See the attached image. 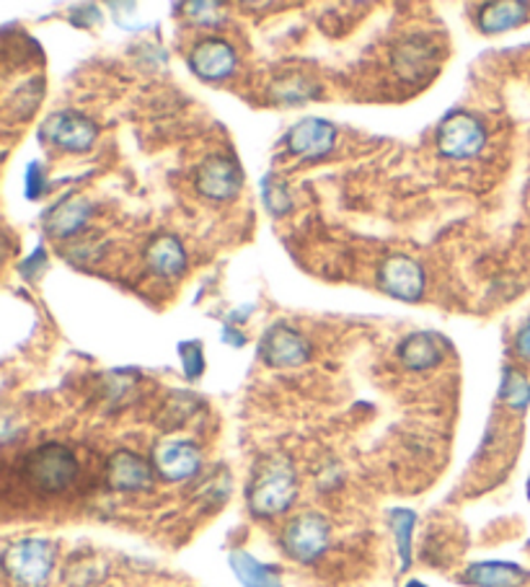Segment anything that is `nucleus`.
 Listing matches in <instances>:
<instances>
[{"label":"nucleus","mask_w":530,"mask_h":587,"mask_svg":"<svg viewBox=\"0 0 530 587\" xmlns=\"http://www.w3.org/2000/svg\"><path fill=\"white\" fill-rule=\"evenodd\" d=\"M21 474L26 484L42 494H60L73 486L78 476V458L68 446L45 442L28 450L21 461Z\"/></svg>","instance_id":"nucleus-1"},{"label":"nucleus","mask_w":530,"mask_h":587,"mask_svg":"<svg viewBox=\"0 0 530 587\" xmlns=\"http://www.w3.org/2000/svg\"><path fill=\"white\" fill-rule=\"evenodd\" d=\"M298 497V476L288 461H267L262 469H256V474L249 484L246 499L249 510L256 518H277L285 510H290V505Z\"/></svg>","instance_id":"nucleus-2"},{"label":"nucleus","mask_w":530,"mask_h":587,"mask_svg":"<svg viewBox=\"0 0 530 587\" xmlns=\"http://www.w3.org/2000/svg\"><path fill=\"white\" fill-rule=\"evenodd\" d=\"M57 549L45 539H19L3 551V569L16 587H47Z\"/></svg>","instance_id":"nucleus-3"},{"label":"nucleus","mask_w":530,"mask_h":587,"mask_svg":"<svg viewBox=\"0 0 530 587\" xmlns=\"http://www.w3.org/2000/svg\"><path fill=\"white\" fill-rule=\"evenodd\" d=\"M279 543L292 562L311 564L319 556H324L329 543H332V522L321 513H300L283 528Z\"/></svg>","instance_id":"nucleus-4"},{"label":"nucleus","mask_w":530,"mask_h":587,"mask_svg":"<svg viewBox=\"0 0 530 587\" xmlns=\"http://www.w3.org/2000/svg\"><path fill=\"white\" fill-rule=\"evenodd\" d=\"M438 150L450 161L474 159L486 146V130L474 114L453 112L438 127Z\"/></svg>","instance_id":"nucleus-5"},{"label":"nucleus","mask_w":530,"mask_h":587,"mask_svg":"<svg viewBox=\"0 0 530 587\" xmlns=\"http://www.w3.org/2000/svg\"><path fill=\"white\" fill-rule=\"evenodd\" d=\"M39 138L66 153H85L99 138V125L81 112L66 110L42 122Z\"/></svg>","instance_id":"nucleus-6"},{"label":"nucleus","mask_w":530,"mask_h":587,"mask_svg":"<svg viewBox=\"0 0 530 587\" xmlns=\"http://www.w3.org/2000/svg\"><path fill=\"white\" fill-rule=\"evenodd\" d=\"M425 267L406 254L385 256L381 267H378V288L396 300L417 303L425 296Z\"/></svg>","instance_id":"nucleus-7"},{"label":"nucleus","mask_w":530,"mask_h":587,"mask_svg":"<svg viewBox=\"0 0 530 587\" xmlns=\"http://www.w3.org/2000/svg\"><path fill=\"white\" fill-rule=\"evenodd\" d=\"M260 355L272 368H298L311 357V345L288 321H277L262 334Z\"/></svg>","instance_id":"nucleus-8"},{"label":"nucleus","mask_w":530,"mask_h":587,"mask_svg":"<svg viewBox=\"0 0 530 587\" xmlns=\"http://www.w3.org/2000/svg\"><path fill=\"white\" fill-rule=\"evenodd\" d=\"M186 62H189V70L199 78V81L218 83L235 73V68H239V55H235L231 42L220 37H205L192 47Z\"/></svg>","instance_id":"nucleus-9"},{"label":"nucleus","mask_w":530,"mask_h":587,"mask_svg":"<svg viewBox=\"0 0 530 587\" xmlns=\"http://www.w3.org/2000/svg\"><path fill=\"white\" fill-rule=\"evenodd\" d=\"M241 166L231 156H212L195 174L197 195L212 199V203H228V199H233L241 192Z\"/></svg>","instance_id":"nucleus-10"},{"label":"nucleus","mask_w":530,"mask_h":587,"mask_svg":"<svg viewBox=\"0 0 530 587\" xmlns=\"http://www.w3.org/2000/svg\"><path fill=\"white\" fill-rule=\"evenodd\" d=\"M285 146L298 159L321 161L336 146V127L329 119L306 117L290 127L288 135H285Z\"/></svg>","instance_id":"nucleus-11"},{"label":"nucleus","mask_w":530,"mask_h":587,"mask_svg":"<svg viewBox=\"0 0 530 587\" xmlns=\"http://www.w3.org/2000/svg\"><path fill=\"white\" fill-rule=\"evenodd\" d=\"M153 469L166 482H186L203 469V453L189 440H163L153 448Z\"/></svg>","instance_id":"nucleus-12"},{"label":"nucleus","mask_w":530,"mask_h":587,"mask_svg":"<svg viewBox=\"0 0 530 587\" xmlns=\"http://www.w3.org/2000/svg\"><path fill=\"white\" fill-rule=\"evenodd\" d=\"M153 463L132 453V450H117L106 463V482L117 492H146L153 486Z\"/></svg>","instance_id":"nucleus-13"},{"label":"nucleus","mask_w":530,"mask_h":587,"mask_svg":"<svg viewBox=\"0 0 530 587\" xmlns=\"http://www.w3.org/2000/svg\"><path fill=\"white\" fill-rule=\"evenodd\" d=\"M530 21V3L526 0H497L476 9V26L482 34H503Z\"/></svg>","instance_id":"nucleus-14"},{"label":"nucleus","mask_w":530,"mask_h":587,"mask_svg":"<svg viewBox=\"0 0 530 587\" xmlns=\"http://www.w3.org/2000/svg\"><path fill=\"white\" fill-rule=\"evenodd\" d=\"M93 205L85 197H66L47 212L45 228L55 239H70V235L81 233L85 223L91 220Z\"/></svg>","instance_id":"nucleus-15"},{"label":"nucleus","mask_w":530,"mask_h":587,"mask_svg":"<svg viewBox=\"0 0 530 587\" xmlns=\"http://www.w3.org/2000/svg\"><path fill=\"white\" fill-rule=\"evenodd\" d=\"M146 264L159 277H178L186 269V249L176 235L161 233L146 246Z\"/></svg>","instance_id":"nucleus-16"},{"label":"nucleus","mask_w":530,"mask_h":587,"mask_svg":"<svg viewBox=\"0 0 530 587\" xmlns=\"http://www.w3.org/2000/svg\"><path fill=\"white\" fill-rule=\"evenodd\" d=\"M530 575L512 562H479L463 572V583L471 587H522Z\"/></svg>","instance_id":"nucleus-17"},{"label":"nucleus","mask_w":530,"mask_h":587,"mask_svg":"<svg viewBox=\"0 0 530 587\" xmlns=\"http://www.w3.org/2000/svg\"><path fill=\"white\" fill-rule=\"evenodd\" d=\"M399 360L404 368L422 373V370H429V368H435V365H440L442 347L429 332H414L401 339Z\"/></svg>","instance_id":"nucleus-18"},{"label":"nucleus","mask_w":530,"mask_h":587,"mask_svg":"<svg viewBox=\"0 0 530 587\" xmlns=\"http://www.w3.org/2000/svg\"><path fill=\"white\" fill-rule=\"evenodd\" d=\"M228 562H231L233 575L243 587H283L279 569L272 567V564L260 562L256 556L249 554V551H231Z\"/></svg>","instance_id":"nucleus-19"},{"label":"nucleus","mask_w":530,"mask_h":587,"mask_svg":"<svg viewBox=\"0 0 530 587\" xmlns=\"http://www.w3.org/2000/svg\"><path fill=\"white\" fill-rule=\"evenodd\" d=\"M433 45L425 39H406L401 42L396 55H393V62H396V70L401 78L412 81V78H419L422 73H427L429 66H433Z\"/></svg>","instance_id":"nucleus-20"},{"label":"nucleus","mask_w":530,"mask_h":587,"mask_svg":"<svg viewBox=\"0 0 530 587\" xmlns=\"http://www.w3.org/2000/svg\"><path fill=\"white\" fill-rule=\"evenodd\" d=\"M499 399L510 406L512 412H526L530 406V381L528 376L518 368L503 370V389H499Z\"/></svg>","instance_id":"nucleus-21"},{"label":"nucleus","mask_w":530,"mask_h":587,"mask_svg":"<svg viewBox=\"0 0 530 587\" xmlns=\"http://www.w3.org/2000/svg\"><path fill=\"white\" fill-rule=\"evenodd\" d=\"M414 522H417V515H414L412 510L399 507V510L391 513V531H393V539H396V546H399L401 569H410V562H412Z\"/></svg>","instance_id":"nucleus-22"},{"label":"nucleus","mask_w":530,"mask_h":587,"mask_svg":"<svg viewBox=\"0 0 530 587\" xmlns=\"http://www.w3.org/2000/svg\"><path fill=\"white\" fill-rule=\"evenodd\" d=\"M262 197H264V207L275 215V218H283L292 210L290 203V192L285 187V182L275 174H267L262 179Z\"/></svg>","instance_id":"nucleus-23"},{"label":"nucleus","mask_w":530,"mask_h":587,"mask_svg":"<svg viewBox=\"0 0 530 587\" xmlns=\"http://www.w3.org/2000/svg\"><path fill=\"white\" fill-rule=\"evenodd\" d=\"M178 357H182L184 376L189 378V381H197V378L205 373V353L199 342H182V345H178Z\"/></svg>","instance_id":"nucleus-24"},{"label":"nucleus","mask_w":530,"mask_h":587,"mask_svg":"<svg viewBox=\"0 0 530 587\" xmlns=\"http://www.w3.org/2000/svg\"><path fill=\"white\" fill-rule=\"evenodd\" d=\"M277 99L285 104H303L308 99H313L311 94L316 91V85L303 81V78H290V81L277 83Z\"/></svg>","instance_id":"nucleus-25"},{"label":"nucleus","mask_w":530,"mask_h":587,"mask_svg":"<svg viewBox=\"0 0 530 587\" xmlns=\"http://www.w3.org/2000/svg\"><path fill=\"white\" fill-rule=\"evenodd\" d=\"M184 11L199 26H218L226 19V9L220 3H186Z\"/></svg>","instance_id":"nucleus-26"},{"label":"nucleus","mask_w":530,"mask_h":587,"mask_svg":"<svg viewBox=\"0 0 530 587\" xmlns=\"http://www.w3.org/2000/svg\"><path fill=\"white\" fill-rule=\"evenodd\" d=\"M47 189V179H45V166L42 163H28L26 166V182H24V192L28 199H37L45 195Z\"/></svg>","instance_id":"nucleus-27"},{"label":"nucleus","mask_w":530,"mask_h":587,"mask_svg":"<svg viewBox=\"0 0 530 587\" xmlns=\"http://www.w3.org/2000/svg\"><path fill=\"white\" fill-rule=\"evenodd\" d=\"M512 349H515V355L520 357V360L530 362V319L518 329V332H515Z\"/></svg>","instance_id":"nucleus-28"},{"label":"nucleus","mask_w":530,"mask_h":587,"mask_svg":"<svg viewBox=\"0 0 530 587\" xmlns=\"http://www.w3.org/2000/svg\"><path fill=\"white\" fill-rule=\"evenodd\" d=\"M45 256H47L45 249H37V252H34L24 264H21V275H24L26 280H34V269H37L39 264H45Z\"/></svg>","instance_id":"nucleus-29"},{"label":"nucleus","mask_w":530,"mask_h":587,"mask_svg":"<svg viewBox=\"0 0 530 587\" xmlns=\"http://www.w3.org/2000/svg\"><path fill=\"white\" fill-rule=\"evenodd\" d=\"M223 339L228 342V345H233V347H243V345H246V339H243V334H241V332H235V329H233L231 324H228V326L223 329Z\"/></svg>","instance_id":"nucleus-30"},{"label":"nucleus","mask_w":530,"mask_h":587,"mask_svg":"<svg viewBox=\"0 0 530 587\" xmlns=\"http://www.w3.org/2000/svg\"><path fill=\"white\" fill-rule=\"evenodd\" d=\"M406 587H427V585L419 583V579H412V583H406Z\"/></svg>","instance_id":"nucleus-31"}]
</instances>
